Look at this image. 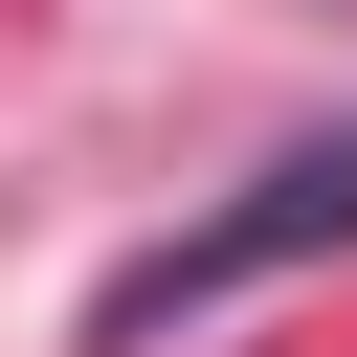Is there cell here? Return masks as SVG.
I'll list each match as a JSON object with an SVG mask.
<instances>
[{
	"instance_id": "cell-1",
	"label": "cell",
	"mask_w": 357,
	"mask_h": 357,
	"mask_svg": "<svg viewBox=\"0 0 357 357\" xmlns=\"http://www.w3.org/2000/svg\"><path fill=\"white\" fill-rule=\"evenodd\" d=\"M335 245H357V134H290L268 178H223L201 223H156V245H112V268H89V357H156V335H201V312H245V290L335 268Z\"/></svg>"
}]
</instances>
